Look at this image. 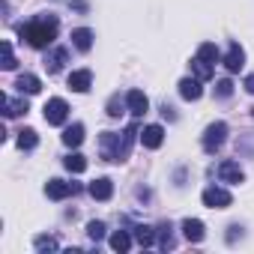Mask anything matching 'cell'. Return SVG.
Segmentation results:
<instances>
[{"mask_svg":"<svg viewBox=\"0 0 254 254\" xmlns=\"http://www.w3.org/2000/svg\"><path fill=\"white\" fill-rule=\"evenodd\" d=\"M191 72H194V78L209 81V78L215 75V63H209V60H203V57H194V60H191Z\"/></svg>","mask_w":254,"mask_h":254,"instance_id":"cell-18","label":"cell"},{"mask_svg":"<svg viewBox=\"0 0 254 254\" xmlns=\"http://www.w3.org/2000/svg\"><path fill=\"white\" fill-rule=\"evenodd\" d=\"M108 242H111V248H114V251H120V254H126V251L132 248V236L126 233V230H114Z\"/></svg>","mask_w":254,"mask_h":254,"instance_id":"cell-21","label":"cell"},{"mask_svg":"<svg viewBox=\"0 0 254 254\" xmlns=\"http://www.w3.org/2000/svg\"><path fill=\"white\" fill-rule=\"evenodd\" d=\"M81 141H84V126H81V123L66 126V132H63V144H66V147H81Z\"/></svg>","mask_w":254,"mask_h":254,"instance_id":"cell-19","label":"cell"},{"mask_svg":"<svg viewBox=\"0 0 254 254\" xmlns=\"http://www.w3.org/2000/svg\"><path fill=\"white\" fill-rule=\"evenodd\" d=\"M57 30H60V21H57L54 15H39V18H33L30 24H24L18 33H21V39H24L30 48H48V45L57 39Z\"/></svg>","mask_w":254,"mask_h":254,"instance_id":"cell-2","label":"cell"},{"mask_svg":"<svg viewBox=\"0 0 254 254\" xmlns=\"http://www.w3.org/2000/svg\"><path fill=\"white\" fill-rule=\"evenodd\" d=\"M0 54H3L0 66H3V69H15V54H12V45L9 42H0Z\"/></svg>","mask_w":254,"mask_h":254,"instance_id":"cell-25","label":"cell"},{"mask_svg":"<svg viewBox=\"0 0 254 254\" xmlns=\"http://www.w3.org/2000/svg\"><path fill=\"white\" fill-rule=\"evenodd\" d=\"M197 57H203V60L215 63V60H218V48H215V42H203V45L197 48Z\"/></svg>","mask_w":254,"mask_h":254,"instance_id":"cell-27","label":"cell"},{"mask_svg":"<svg viewBox=\"0 0 254 254\" xmlns=\"http://www.w3.org/2000/svg\"><path fill=\"white\" fill-rule=\"evenodd\" d=\"M141 144L147 147V150H159L162 144H165V129L162 126H144V132H141Z\"/></svg>","mask_w":254,"mask_h":254,"instance_id":"cell-7","label":"cell"},{"mask_svg":"<svg viewBox=\"0 0 254 254\" xmlns=\"http://www.w3.org/2000/svg\"><path fill=\"white\" fill-rule=\"evenodd\" d=\"M162 114H165L168 120H177V114H174V108H171V105H162Z\"/></svg>","mask_w":254,"mask_h":254,"instance_id":"cell-32","label":"cell"},{"mask_svg":"<svg viewBox=\"0 0 254 254\" xmlns=\"http://www.w3.org/2000/svg\"><path fill=\"white\" fill-rule=\"evenodd\" d=\"M42 111H45V123H48V126H63L66 117H69V105H66V99H48Z\"/></svg>","mask_w":254,"mask_h":254,"instance_id":"cell-5","label":"cell"},{"mask_svg":"<svg viewBox=\"0 0 254 254\" xmlns=\"http://www.w3.org/2000/svg\"><path fill=\"white\" fill-rule=\"evenodd\" d=\"M75 191H78L75 183H63V180H48V183H45V194H48L51 200H63V197H69V194H75Z\"/></svg>","mask_w":254,"mask_h":254,"instance_id":"cell-6","label":"cell"},{"mask_svg":"<svg viewBox=\"0 0 254 254\" xmlns=\"http://www.w3.org/2000/svg\"><path fill=\"white\" fill-rule=\"evenodd\" d=\"M90 87H93V72H90V69H75V72L69 75V90L87 93Z\"/></svg>","mask_w":254,"mask_h":254,"instance_id":"cell-10","label":"cell"},{"mask_svg":"<svg viewBox=\"0 0 254 254\" xmlns=\"http://www.w3.org/2000/svg\"><path fill=\"white\" fill-rule=\"evenodd\" d=\"M242 66H245V51H242L239 42H230V48H227V54H224V69H227V72H239Z\"/></svg>","mask_w":254,"mask_h":254,"instance_id":"cell-9","label":"cell"},{"mask_svg":"<svg viewBox=\"0 0 254 254\" xmlns=\"http://www.w3.org/2000/svg\"><path fill=\"white\" fill-rule=\"evenodd\" d=\"M15 87H18V93H21V96H24V93H27V96H36V93L42 90V81H39L36 75L24 72V75H21V78L15 81Z\"/></svg>","mask_w":254,"mask_h":254,"instance_id":"cell-17","label":"cell"},{"mask_svg":"<svg viewBox=\"0 0 254 254\" xmlns=\"http://www.w3.org/2000/svg\"><path fill=\"white\" fill-rule=\"evenodd\" d=\"M123 114V102H120V96H111L108 99V117H120Z\"/></svg>","mask_w":254,"mask_h":254,"instance_id":"cell-31","label":"cell"},{"mask_svg":"<svg viewBox=\"0 0 254 254\" xmlns=\"http://www.w3.org/2000/svg\"><path fill=\"white\" fill-rule=\"evenodd\" d=\"M218 180H221V183H230V186H239V183L245 180V174H242V168H239L236 162L227 159V162L218 165Z\"/></svg>","mask_w":254,"mask_h":254,"instance_id":"cell-8","label":"cell"},{"mask_svg":"<svg viewBox=\"0 0 254 254\" xmlns=\"http://www.w3.org/2000/svg\"><path fill=\"white\" fill-rule=\"evenodd\" d=\"M215 96H218V99H230V96H233V84H230L227 78H221V81L215 84Z\"/></svg>","mask_w":254,"mask_h":254,"instance_id":"cell-30","label":"cell"},{"mask_svg":"<svg viewBox=\"0 0 254 254\" xmlns=\"http://www.w3.org/2000/svg\"><path fill=\"white\" fill-rule=\"evenodd\" d=\"M159 245H162V248H174V233H171V224H162V227H159Z\"/></svg>","mask_w":254,"mask_h":254,"instance_id":"cell-29","label":"cell"},{"mask_svg":"<svg viewBox=\"0 0 254 254\" xmlns=\"http://www.w3.org/2000/svg\"><path fill=\"white\" fill-rule=\"evenodd\" d=\"M224 141H227V123H221V120L212 123V126H206V132H203V138H200V144H203L206 153H218Z\"/></svg>","mask_w":254,"mask_h":254,"instance_id":"cell-3","label":"cell"},{"mask_svg":"<svg viewBox=\"0 0 254 254\" xmlns=\"http://www.w3.org/2000/svg\"><path fill=\"white\" fill-rule=\"evenodd\" d=\"M183 236H186L189 242H203V236H206L203 221H200V218H186V221H183Z\"/></svg>","mask_w":254,"mask_h":254,"instance_id":"cell-14","label":"cell"},{"mask_svg":"<svg viewBox=\"0 0 254 254\" xmlns=\"http://www.w3.org/2000/svg\"><path fill=\"white\" fill-rule=\"evenodd\" d=\"M242 87H245V90H248V93H251V96H254V75H248V78H245V84H242Z\"/></svg>","mask_w":254,"mask_h":254,"instance_id":"cell-33","label":"cell"},{"mask_svg":"<svg viewBox=\"0 0 254 254\" xmlns=\"http://www.w3.org/2000/svg\"><path fill=\"white\" fill-rule=\"evenodd\" d=\"M87 236H90L93 242L105 239V221H90V224H87Z\"/></svg>","mask_w":254,"mask_h":254,"instance_id":"cell-28","label":"cell"},{"mask_svg":"<svg viewBox=\"0 0 254 254\" xmlns=\"http://www.w3.org/2000/svg\"><path fill=\"white\" fill-rule=\"evenodd\" d=\"M66 57H69V51H66V48H54V51H48V54H45L42 66L48 69V75H57V72L63 69V63H66Z\"/></svg>","mask_w":254,"mask_h":254,"instance_id":"cell-13","label":"cell"},{"mask_svg":"<svg viewBox=\"0 0 254 254\" xmlns=\"http://www.w3.org/2000/svg\"><path fill=\"white\" fill-rule=\"evenodd\" d=\"M90 194H93L96 200H111V194H114V183H111L108 177H99V180L90 183Z\"/></svg>","mask_w":254,"mask_h":254,"instance_id":"cell-15","label":"cell"},{"mask_svg":"<svg viewBox=\"0 0 254 254\" xmlns=\"http://www.w3.org/2000/svg\"><path fill=\"white\" fill-rule=\"evenodd\" d=\"M203 206H209V209H227L230 203H233V194L227 191V189H221V186H209V189H203Z\"/></svg>","mask_w":254,"mask_h":254,"instance_id":"cell-4","label":"cell"},{"mask_svg":"<svg viewBox=\"0 0 254 254\" xmlns=\"http://www.w3.org/2000/svg\"><path fill=\"white\" fill-rule=\"evenodd\" d=\"M203 81L200 78H183L180 81V96L186 99V102H197L200 96H203V87H200Z\"/></svg>","mask_w":254,"mask_h":254,"instance_id":"cell-11","label":"cell"},{"mask_svg":"<svg viewBox=\"0 0 254 254\" xmlns=\"http://www.w3.org/2000/svg\"><path fill=\"white\" fill-rule=\"evenodd\" d=\"M126 105H129V111H132L135 117H144L147 108H150V99H147L141 90H129V93H126Z\"/></svg>","mask_w":254,"mask_h":254,"instance_id":"cell-12","label":"cell"},{"mask_svg":"<svg viewBox=\"0 0 254 254\" xmlns=\"http://www.w3.org/2000/svg\"><path fill=\"white\" fill-rule=\"evenodd\" d=\"M0 108H3V114H6V117H21V114H27V111H30L24 99H9V96H0Z\"/></svg>","mask_w":254,"mask_h":254,"instance_id":"cell-16","label":"cell"},{"mask_svg":"<svg viewBox=\"0 0 254 254\" xmlns=\"http://www.w3.org/2000/svg\"><path fill=\"white\" fill-rule=\"evenodd\" d=\"M36 144H39V135H36L33 129H21V132H18V147H21V150H33Z\"/></svg>","mask_w":254,"mask_h":254,"instance_id":"cell-24","label":"cell"},{"mask_svg":"<svg viewBox=\"0 0 254 254\" xmlns=\"http://www.w3.org/2000/svg\"><path fill=\"white\" fill-rule=\"evenodd\" d=\"M33 245H36V251H57V248H60V242H57L54 236H36Z\"/></svg>","mask_w":254,"mask_h":254,"instance_id":"cell-26","label":"cell"},{"mask_svg":"<svg viewBox=\"0 0 254 254\" xmlns=\"http://www.w3.org/2000/svg\"><path fill=\"white\" fill-rule=\"evenodd\" d=\"M63 165H66V171H72V174H84V171H87V156L72 153V156L63 159Z\"/></svg>","mask_w":254,"mask_h":254,"instance_id":"cell-22","label":"cell"},{"mask_svg":"<svg viewBox=\"0 0 254 254\" xmlns=\"http://www.w3.org/2000/svg\"><path fill=\"white\" fill-rule=\"evenodd\" d=\"M72 45H75L78 51H90V48H93V30H87V27L72 30Z\"/></svg>","mask_w":254,"mask_h":254,"instance_id":"cell-20","label":"cell"},{"mask_svg":"<svg viewBox=\"0 0 254 254\" xmlns=\"http://www.w3.org/2000/svg\"><path fill=\"white\" fill-rule=\"evenodd\" d=\"M135 135H141V132H138V126H129V129H126L123 135H117V132H105V135L99 138L102 159H108V162H126V159H129V153H132Z\"/></svg>","mask_w":254,"mask_h":254,"instance_id":"cell-1","label":"cell"},{"mask_svg":"<svg viewBox=\"0 0 254 254\" xmlns=\"http://www.w3.org/2000/svg\"><path fill=\"white\" fill-rule=\"evenodd\" d=\"M135 239H138V245L150 248V245L156 242V230H153V227H147V224H138V227H135Z\"/></svg>","mask_w":254,"mask_h":254,"instance_id":"cell-23","label":"cell"}]
</instances>
